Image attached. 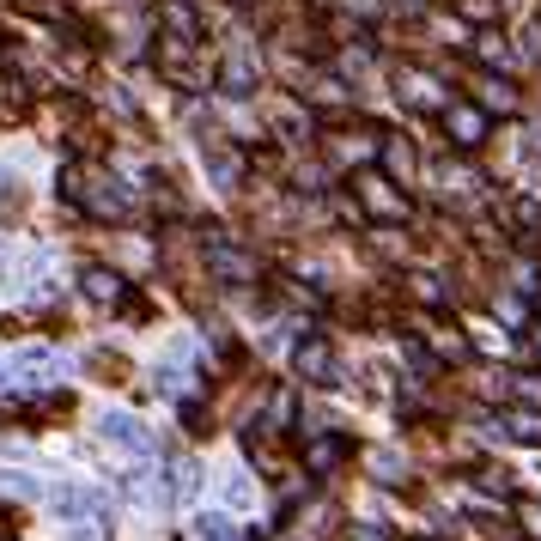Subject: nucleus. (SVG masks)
<instances>
[{"label": "nucleus", "mask_w": 541, "mask_h": 541, "mask_svg": "<svg viewBox=\"0 0 541 541\" xmlns=\"http://www.w3.org/2000/svg\"><path fill=\"white\" fill-rule=\"evenodd\" d=\"M207 165H213V183H219V189H238V183H244V159H238V152L207 146Z\"/></svg>", "instance_id": "aec40b11"}, {"label": "nucleus", "mask_w": 541, "mask_h": 541, "mask_svg": "<svg viewBox=\"0 0 541 541\" xmlns=\"http://www.w3.org/2000/svg\"><path fill=\"white\" fill-rule=\"evenodd\" d=\"M195 529H201V541H244V529L231 523V511H207Z\"/></svg>", "instance_id": "5701e85b"}, {"label": "nucleus", "mask_w": 541, "mask_h": 541, "mask_svg": "<svg viewBox=\"0 0 541 541\" xmlns=\"http://www.w3.org/2000/svg\"><path fill=\"white\" fill-rule=\"evenodd\" d=\"M353 541H390V529H383V523H359Z\"/></svg>", "instance_id": "f704fd0d"}, {"label": "nucleus", "mask_w": 541, "mask_h": 541, "mask_svg": "<svg viewBox=\"0 0 541 541\" xmlns=\"http://www.w3.org/2000/svg\"><path fill=\"white\" fill-rule=\"evenodd\" d=\"M414 298H426V304H444L450 292H444V280H438V274H414Z\"/></svg>", "instance_id": "cd10ccee"}, {"label": "nucleus", "mask_w": 541, "mask_h": 541, "mask_svg": "<svg viewBox=\"0 0 541 541\" xmlns=\"http://www.w3.org/2000/svg\"><path fill=\"white\" fill-rule=\"evenodd\" d=\"M104 438H110L116 450L152 456V438H146V426H140V420H128V414H104Z\"/></svg>", "instance_id": "dca6fc26"}, {"label": "nucleus", "mask_w": 541, "mask_h": 541, "mask_svg": "<svg viewBox=\"0 0 541 541\" xmlns=\"http://www.w3.org/2000/svg\"><path fill=\"white\" fill-rule=\"evenodd\" d=\"M341 462H347L341 438H311V450H304V469H311V475H335Z\"/></svg>", "instance_id": "a211bd4d"}, {"label": "nucleus", "mask_w": 541, "mask_h": 541, "mask_svg": "<svg viewBox=\"0 0 541 541\" xmlns=\"http://www.w3.org/2000/svg\"><path fill=\"white\" fill-rule=\"evenodd\" d=\"M438 122H444V134H450L456 152H475V146L487 140V128H493V116H487L481 104H444Z\"/></svg>", "instance_id": "20e7f679"}, {"label": "nucleus", "mask_w": 541, "mask_h": 541, "mask_svg": "<svg viewBox=\"0 0 541 541\" xmlns=\"http://www.w3.org/2000/svg\"><path fill=\"white\" fill-rule=\"evenodd\" d=\"M341 7H347L353 19H383V7H390V0H341Z\"/></svg>", "instance_id": "c756f323"}, {"label": "nucleus", "mask_w": 541, "mask_h": 541, "mask_svg": "<svg viewBox=\"0 0 541 541\" xmlns=\"http://www.w3.org/2000/svg\"><path fill=\"white\" fill-rule=\"evenodd\" d=\"M189 55H195V43H189V37H171V31L159 37V73H165L171 86H177L183 73H189Z\"/></svg>", "instance_id": "f3484780"}, {"label": "nucleus", "mask_w": 541, "mask_h": 541, "mask_svg": "<svg viewBox=\"0 0 541 541\" xmlns=\"http://www.w3.org/2000/svg\"><path fill=\"white\" fill-rule=\"evenodd\" d=\"M499 7H493V0H462V19H493Z\"/></svg>", "instance_id": "473e14b6"}, {"label": "nucleus", "mask_w": 541, "mask_h": 541, "mask_svg": "<svg viewBox=\"0 0 541 541\" xmlns=\"http://www.w3.org/2000/svg\"><path fill=\"white\" fill-rule=\"evenodd\" d=\"M244 541H262V535H244Z\"/></svg>", "instance_id": "4c0bfd02"}, {"label": "nucleus", "mask_w": 541, "mask_h": 541, "mask_svg": "<svg viewBox=\"0 0 541 541\" xmlns=\"http://www.w3.org/2000/svg\"><path fill=\"white\" fill-rule=\"evenodd\" d=\"M511 225L535 244V238H541V201H511Z\"/></svg>", "instance_id": "393cba45"}, {"label": "nucleus", "mask_w": 541, "mask_h": 541, "mask_svg": "<svg viewBox=\"0 0 541 541\" xmlns=\"http://www.w3.org/2000/svg\"><path fill=\"white\" fill-rule=\"evenodd\" d=\"M219 92L225 98H256L262 92V61H256V49L238 37V43H225V55H219Z\"/></svg>", "instance_id": "7ed1b4c3"}, {"label": "nucleus", "mask_w": 541, "mask_h": 541, "mask_svg": "<svg viewBox=\"0 0 541 541\" xmlns=\"http://www.w3.org/2000/svg\"><path fill=\"white\" fill-rule=\"evenodd\" d=\"M7 365H13V383H55V377L73 371V359L55 353V347H19Z\"/></svg>", "instance_id": "39448f33"}, {"label": "nucleus", "mask_w": 541, "mask_h": 541, "mask_svg": "<svg viewBox=\"0 0 541 541\" xmlns=\"http://www.w3.org/2000/svg\"><path fill=\"white\" fill-rule=\"evenodd\" d=\"M165 31H171V37H189V43H201V13L189 7V0H165Z\"/></svg>", "instance_id": "6ab92c4d"}, {"label": "nucleus", "mask_w": 541, "mask_h": 541, "mask_svg": "<svg viewBox=\"0 0 541 541\" xmlns=\"http://www.w3.org/2000/svg\"><path fill=\"white\" fill-rule=\"evenodd\" d=\"M225 505L244 511V505H250V487H244V481H225Z\"/></svg>", "instance_id": "2f4dec72"}, {"label": "nucleus", "mask_w": 541, "mask_h": 541, "mask_svg": "<svg viewBox=\"0 0 541 541\" xmlns=\"http://www.w3.org/2000/svg\"><path fill=\"white\" fill-rule=\"evenodd\" d=\"M61 183H67V201L80 207L86 219L122 225V219L134 213V189H122V183H116L110 171H98V165H86V171H80V165H67V177H61Z\"/></svg>", "instance_id": "f257e3e1"}, {"label": "nucleus", "mask_w": 541, "mask_h": 541, "mask_svg": "<svg viewBox=\"0 0 541 541\" xmlns=\"http://www.w3.org/2000/svg\"><path fill=\"white\" fill-rule=\"evenodd\" d=\"M481 61H487V67H511V55H505V37H499V31H487V37H481Z\"/></svg>", "instance_id": "bb28decb"}, {"label": "nucleus", "mask_w": 541, "mask_h": 541, "mask_svg": "<svg viewBox=\"0 0 541 541\" xmlns=\"http://www.w3.org/2000/svg\"><path fill=\"white\" fill-rule=\"evenodd\" d=\"M505 432L523 438V444H541V408H511L505 414Z\"/></svg>", "instance_id": "4be33fe9"}, {"label": "nucleus", "mask_w": 541, "mask_h": 541, "mask_svg": "<svg viewBox=\"0 0 541 541\" xmlns=\"http://www.w3.org/2000/svg\"><path fill=\"white\" fill-rule=\"evenodd\" d=\"M438 189H444V201H481V171H469V165H438Z\"/></svg>", "instance_id": "2eb2a0df"}, {"label": "nucleus", "mask_w": 541, "mask_h": 541, "mask_svg": "<svg viewBox=\"0 0 541 541\" xmlns=\"http://www.w3.org/2000/svg\"><path fill=\"white\" fill-rule=\"evenodd\" d=\"M304 104H317V110H347V104H353L347 73H311V80H304Z\"/></svg>", "instance_id": "ddd939ff"}, {"label": "nucleus", "mask_w": 541, "mask_h": 541, "mask_svg": "<svg viewBox=\"0 0 541 541\" xmlns=\"http://www.w3.org/2000/svg\"><path fill=\"white\" fill-rule=\"evenodd\" d=\"M171 487H177V499H195V493H201V469H195V462H177Z\"/></svg>", "instance_id": "a878e982"}, {"label": "nucleus", "mask_w": 541, "mask_h": 541, "mask_svg": "<svg viewBox=\"0 0 541 541\" xmlns=\"http://www.w3.org/2000/svg\"><path fill=\"white\" fill-rule=\"evenodd\" d=\"M517 523H523V535H535V541H541V505H535V499H523V505H517Z\"/></svg>", "instance_id": "c85d7f7f"}, {"label": "nucleus", "mask_w": 541, "mask_h": 541, "mask_svg": "<svg viewBox=\"0 0 541 541\" xmlns=\"http://www.w3.org/2000/svg\"><path fill=\"white\" fill-rule=\"evenodd\" d=\"M353 201H359V213L365 219H377V225H408L414 219V201L402 195V183L390 177V171H353Z\"/></svg>", "instance_id": "f03ea898"}, {"label": "nucleus", "mask_w": 541, "mask_h": 541, "mask_svg": "<svg viewBox=\"0 0 541 541\" xmlns=\"http://www.w3.org/2000/svg\"><path fill=\"white\" fill-rule=\"evenodd\" d=\"M390 86H396V98H402V104H414V110H444L438 80H432V73H420V67H408V61L390 73Z\"/></svg>", "instance_id": "0eeeda50"}, {"label": "nucleus", "mask_w": 541, "mask_h": 541, "mask_svg": "<svg viewBox=\"0 0 541 541\" xmlns=\"http://www.w3.org/2000/svg\"><path fill=\"white\" fill-rule=\"evenodd\" d=\"M529 359H535V365H541V323H535V329H529Z\"/></svg>", "instance_id": "e433bc0d"}, {"label": "nucleus", "mask_w": 541, "mask_h": 541, "mask_svg": "<svg viewBox=\"0 0 541 541\" xmlns=\"http://www.w3.org/2000/svg\"><path fill=\"white\" fill-rule=\"evenodd\" d=\"M475 104L487 110V116H517V86L505 80V73H481V80H475Z\"/></svg>", "instance_id": "4468645a"}, {"label": "nucleus", "mask_w": 541, "mask_h": 541, "mask_svg": "<svg viewBox=\"0 0 541 541\" xmlns=\"http://www.w3.org/2000/svg\"><path fill=\"white\" fill-rule=\"evenodd\" d=\"M377 475H390V481H396V475H402V456H396V450H383V456H377Z\"/></svg>", "instance_id": "72a5a7b5"}, {"label": "nucleus", "mask_w": 541, "mask_h": 541, "mask_svg": "<svg viewBox=\"0 0 541 541\" xmlns=\"http://www.w3.org/2000/svg\"><path fill=\"white\" fill-rule=\"evenodd\" d=\"M286 426H292V390L268 396V408H262V420H256V438H268V432H286Z\"/></svg>", "instance_id": "412c9836"}, {"label": "nucleus", "mask_w": 541, "mask_h": 541, "mask_svg": "<svg viewBox=\"0 0 541 541\" xmlns=\"http://www.w3.org/2000/svg\"><path fill=\"white\" fill-rule=\"evenodd\" d=\"M377 165L390 171L396 183H414V177H420V152H414L408 134H383V140H377Z\"/></svg>", "instance_id": "9d476101"}, {"label": "nucleus", "mask_w": 541, "mask_h": 541, "mask_svg": "<svg viewBox=\"0 0 541 541\" xmlns=\"http://www.w3.org/2000/svg\"><path fill=\"white\" fill-rule=\"evenodd\" d=\"M432 359H444V365H462V359H469V341H462L456 329H438V335H432Z\"/></svg>", "instance_id": "b1692460"}, {"label": "nucleus", "mask_w": 541, "mask_h": 541, "mask_svg": "<svg viewBox=\"0 0 541 541\" xmlns=\"http://www.w3.org/2000/svg\"><path fill=\"white\" fill-rule=\"evenodd\" d=\"M292 371L311 377V383H335V347H329V335H304L292 347Z\"/></svg>", "instance_id": "6e6552de"}, {"label": "nucleus", "mask_w": 541, "mask_h": 541, "mask_svg": "<svg viewBox=\"0 0 541 541\" xmlns=\"http://www.w3.org/2000/svg\"><path fill=\"white\" fill-rule=\"evenodd\" d=\"M207 262H213V274H219V280H238V286H250V280L262 274V262H256L250 250H238V244H225L219 231L207 238Z\"/></svg>", "instance_id": "423d86ee"}, {"label": "nucleus", "mask_w": 541, "mask_h": 541, "mask_svg": "<svg viewBox=\"0 0 541 541\" xmlns=\"http://www.w3.org/2000/svg\"><path fill=\"white\" fill-rule=\"evenodd\" d=\"M517 396H523V402H535V408H541V371H529V377H517Z\"/></svg>", "instance_id": "7c9ffc66"}, {"label": "nucleus", "mask_w": 541, "mask_h": 541, "mask_svg": "<svg viewBox=\"0 0 541 541\" xmlns=\"http://www.w3.org/2000/svg\"><path fill=\"white\" fill-rule=\"evenodd\" d=\"M268 128H274V134H286L292 146H304V140L317 134V122H311V104H298V98H280V104L268 110Z\"/></svg>", "instance_id": "9b49d317"}, {"label": "nucleus", "mask_w": 541, "mask_h": 541, "mask_svg": "<svg viewBox=\"0 0 541 541\" xmlns=\"http://www.w3.org/2000/svg\"><path fill=\"white\" fill-rule=\"evenodd\" d=\"M390 7H396V13H426L432 0H390Z\"/></svg>", "instance_id": "c9c22d12"}, {"label": "nucleus", "mask_w": 541, "mask_h": 541, "mask_svg": "<svg viewBox=\"0 0 541 541\" xmlns=\"http://www.w3.org/2000/svg\"><path fill=\"white\" fill-rule=\"evenodd\" d=\"M80 286H86V298H92V304H104V311H116V304L128 298V280H122L116 268H104V262H92V268L80 274Z\"/></svg>", "instance_id": "f8f14e48"}, {"label": "nucleus", "mask_w": 541, "mask_h": 541, "mask_svg": "<svg viewBox=\"0 0 541 541\" xmlns=\"http://www.w3.org/2000/svg\"><path fill=\"white\" fill-rule=\"evenodd\" d=\"M171 493H177V487H171V475H165L152 456H140L134 469H128V499H134V505H165Z\"/></svg>", "instance_id": "1a4fd4ad"}]
</instances>
